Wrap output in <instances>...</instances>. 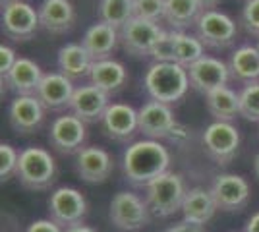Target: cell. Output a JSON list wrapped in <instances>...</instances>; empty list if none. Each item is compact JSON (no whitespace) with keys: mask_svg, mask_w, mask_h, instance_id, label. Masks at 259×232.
Returning <instances> with one entry per match:
<instances>
[{"mask_svg":"<svg viewBox=\"0 0 259 232\" xmlns=\"http://www.w3.org/2000/svg\"><path fill=\"white\" fill-rule=\"evenodd\" d=\"M170 153L161 142L155 140H140L128 145L122 157V170L130 184L147 186L155 178L168 172Z\"/></svg>","mask_w":259,"mask_h":232,"instance_id":"cell-1","label":"cell"},{"mask_svg":"<svg viewBox=\"0 0 259 232\" xmlns=\"http://www.w3.org/2000/svg\"><path fill=\"white\" fill-rule=\"evenodd\" d=\"M143 87L151 101H159L162 105H174L188 93L190 76L188 70L176 62H153L147 68L143 77Z\"/></svg>","mask_w":259,"mask_h":232,"instance_id":"cell-2","label":"cell"},{"mask_svg":"<svg viewBox=\"0 0 259 232\" xmlns=\"http://www.w3.org/2000/svg\"><path fill=\"white\" fill-rule=\"evenodd\" d=\"M186 192L188 190L184 188L182 176L168 170L145 186V201L153 215L166 219V217H172L174 213L182 211Z\"/></svg>","mask_w":259,"mask_h":232,"instance_id":"cell-3","label":"cell"},{"mask_svg":"<svg viewBox=\"0 0 259 232\" xmlns=\"http://www.w3.org/2000/svg\"><path fill=\"white\" fill-rule=\"evenodd\" d=\"M18 180L27 190H47L56 180V161L45 147H25L20 151Z\"/></svg>","mask_w":259,"mask_h":232,"instance_id":"cell-4","label":"cell"},{"mask_svg":"<svg viewBox=\"0 0 259 232\" xmlns=\"http://www.w3.org/2000/svg\"><path fill=\"white\" fill-rule=\"evenodd\" d=\"M140 132L145 135V140H170L176 142L178 135L186 137V130L174 118V112L168 105H162L159 101H147L140 111Z\"/></svg>","mask_w":259,"mask_h":232,"instance_id":"cell-5","label":"cell"},{"mask_svg":"<svg viewBox=\"0 0 259 232\" xmlns=\"http://www.w3.org/2000/svg\"><path fill=\"white\" fill-rule=\"evenodd\" d=\"M110 221L112 224L126 232H136L145 228L151 221V209L147 201L132 192H118L110 199Z\"/></svg>","mask_w":259,"mask_h":232,"instance_id":"cell-6","label":"cell"},{"mask_svg":"<svg viewBox=\"0 0 259 232\" xmlns=\"http://www.w3.org/2000/svg\"><path fill=\"white\" fill-rule=\"evenodd\" d=\"M195 31L207 49H215V51H225L236 43L238 39L236 22L228 14L217 8L205 10L199 16L195 23Z\"/></svg>","mask_w":259,"mask_h":232,"instance_id":"cell-7","label":"cell"},{"mask_svg":"<svg viewBox=\"0 0 259 232\" xmlns=\"http://www.w3.org/2000/svg\"><path fill=\"white\" fill-rule=\"evenodd\" d=\"M203 149L211 161L227 166L234 161L240 149V132L232 122H213L203 132Z\"/></svg>","mask_w":259,"mask_h":232,"instance_id":"cell-8","label":"cell"},{"mask_svg":"<svg viewBox=\"0 0 259 232\" xmlns=\"http://www.w3.org/2000/svg\"><path fill=\"white\" fill-rule=\"evenodd\" d=\"M164 29L157 22H147L141 18H132L120 29V43L128 55L136 58L151 56L157 41L162 37Z\"/></svg>","mask_w":259,"mask_h":232,"instance_id":"cell-9","label":"cell"},{"mask_svg":"<svg viewBox=\"0 0 259 232\" xmlns=\"http://www.w3.org/2000/svg\"><path fill=\"white\" fill-rule=\"evenodd\" d=\"M0 18H2V33L16 43L35 37L37 29L41 27L37 8H33L31 4L23 0L2 6Z\"/></svg>","mask_w":259,"mask_h":232,"instance_id":"cell-10","label":"cell"},{"mask_svg":"<svg viewBox=\"0 0 259 232\" xmlns=\"http://www.w3.org/2000/svg\"><path fill=\"white\" fill-rule=\"evenodd\" d=\"M87 140L85 122L79 120L76 114H62L56 116L49 130V142L51 147H54L58 153L74 155L83 149V144Z\"/></svg>","mask_w":259,"mask_h":232,"instance_id":"cell-11","label":"cell"},{"mask_svg":"<svg viewBox=\"0 0 259 232\" xmlns=\"http://www.w3.org/2000/svg\"><path fill=\"white\" fill-rule=\"evenodd\" d=\"M49 213L51 219L60 226H74L77 222L83 221L87 213V201L81 192L76 188H62L54 190L49 198Z\"/></svg>","mask_w":259,"mask_h":232,"instance_id":"cell-12","label":"cell"},{"mask_svg":"<svg viewBox=\"0 0 259 232\" xmlns=\"http://www.w3.org/2000/svg\"><path fill=\"white\" fill-rule=\"evenodd\" d=\"M211 194L217 203V209L225 213H238L249 201V184L240 174H219L213 180Z\"/></svg>","mask_w":259,"mask_h":232,"instance_id":"cell-13","label":"cell"},{"mask_svg":"<svg viewBox=\"0 0 259 232\" xmlns=\"http://www.w3.org/2000/svg\"><path fill=\"white\" fill-rule=\"evenodd\" d=\"M188 76H190V85L197 93L207 95L215 89L227 85L230 79V70L227 62H223L221 58L205 55L194 66L188 68Z\"/></svg>","mask_w":259,"mask_h":232,"instance_id":"cell-14","label":"cell"},{"mask_svg":"<svg viewBox=\"0 0 259 232\" xmlns=\"http://www.w3.org/2000/svg\"><path fill=\"white\" fill-rule=\"evenodd\" d=\"M103 132L112 142H130L136 132H140V116L138 111L126 103H110L103 120Z\"/></svg>","mask_w":259,"mask_h":232,"instance_id":"cell-15","label":"cell"},{"mask_svg":"<svg viewBox=\"0 0 259 232\" xmlns=\"http://www.w3.org/2000/svg\"><path fill=\"white\" fill-rule=\"evenodd\" d=\"M108 107H110V95L103 89L95 87L93 83H87L76 87L70 103V112L76 114L85 124H95L103 120Z\"/></svg>","mask_w":259,"mask_h":232,"instance_id":"cell-16","label":"cell"},{"mask_svg":"<svg viewBox=\"0 0 259 232\" xmlns=\"http://www.w3.org/2000/svg\"><path fill=\"white\" fill-rule=\"evenodd\" d=\"M43 103L35 95H25V97H16L8 105V122L12 130L20 135H29L35 133L45 120Z\"/></svg>","mask_w":259,"mask_h":232,"instance_id":"cell-17","label":"cell"},{"mask_svg":"<svg viewBox=\"0 0 259 232\" xmlns=\"http://www.w3.org/2000/svg\"><path fill=\"white\" fill-rule=\"evenodd\" d=\"M112 170H114L112 157L103 147L89 145V147H83L76 155V172L87 184H103V182H107L110 174H112Z\"/></svg>","mask_w":259,"mask_h":232,"instance_id":"cell-18","label":"cell"},{"mask_svg":"<svg viewBox=\"0 0 259 232\" xmlns=\"http://www.w3.org/2000/svg\"><path fill=\"white\" fill-rule=\"evenodd\" d=\"M43 76V70L37 62H33L31 58L20 56L14 68L8 72V76L2 77V85H6V89L12 91L16 97L37 95Z\"/></svg>","mask_w":259,"mask_h":232,"instance_id":"cell-19","label":"cell"},{"mask_svg":"<svg viewBox=\"0 0 259 232\" xmlns=\"http://www.w3.org/2000/svg\"><path fill=\"white\" fill-rule=\"evenodd\" d=\"M74 83L60 72L45 74L41 85L37 89V99L43 103L47 111H64L70 109V103L74 97Z\"/></svg>","mask_w":259,"mask_h":232,"instance_id":"cell-20","label":"cell"},{"mask_svg":"<svg viewBox=\"0 0 259 232\" xmlns=\"http://www.w3.org/2000/svg\"><path fill=\"white\" fill-rule=\"evenodd\" d=\"M37 12L41 27L51 35L68 33L76 23V8L72 0H43Z\"/></svg>","mask_w":259,"mask_h":232,"instance_id":"cell-21","label":"cell"},{"mask_svg":"<svg viewBox=\"0 0 259 232\" xmlns=\"http://www.w3.org/2000/svg\"><path fill=\"white\" fill-rule=\"evenodd\" d=\"M118 43H120V31L116 27H112V25H108L105 22L93 23L85 31L83 39H81V44L85 47L87 53L91 55L93 62L112 58Z\"/></svg>","mask_w":259,"mask_h":232,"instance_id":"cell-22","label":"cell"},{"mask_svg":"<svg viewBox=\"0 0 259 232\" xmlns=\"http://www.w3.org/2000/svg\"><path fill=\"white\" fill-rule=\"evenodd\" d=\"M126 81H128V70L124 68L122 62L114 60V58L93 62L91 72H89V83L103 89L108 95L120 91L126 85Z\"/></svg>","mask_w":259,"mask_h":232,"instance_id":"cell-23","label":"cell"},{"mask_svg":"<svg viewBox=\"0 0 259 232\" xmlns=\"http://www.w3.org/2000/svg\"><path fill=\"white\" fill-rule=\"evenodd\" d=\"M230 79L242 85L259 81V51L253 44H242L230 55L228 60Z\"/></svg>","mask_w":259,"mask_h":232,"instance_id":"cell-24","label":"cell"},{"mask_svg":"<svg viewBox=\"0 0 259 232\" xmlns=\"http://www.w3.org/2000/svg\"><path fill=\"white\" fill-rule=\"evenodd\" d=\"M58 70L60 74H64L68 79H81L89 77L91 66H93V58L87 53V49L81 43H66L58 51Z\"/></svg>","mask_w":259,"mask_h":232,"instance_id":"cell-25","label":"cell"},{"mask_svg":"<svg viewBox=\"0 0 259 232\" xmlns=\"http://www.w3.org/2000/svg\"><path fill=\"white\" fill-rule=\"evenodd\" d=\"M215 211H217V203L215 199H213L211 190L192 188L186 192V198H184V203H182V215L186 222L203 226L205 222H209L213 219Z\"/></svg>","mask_w":259,"mask_h":232,"instance_id":"cell-26","label":"cell"},{"mask_svg":"<svg viewBox=\"0 0 259 232\" xmlns=\"http://www.w3.org/2000/svg\"><path fill=\"white\" fill-rule=\"evenodd\" d=\"M203 8L197 0H164V22L174 31H186L197 23Z\"/></svg>","mask_w":259,"mask_h":232,"instance_id":"cell-27","label":"cell"},{"mask_svg":"<svg viewBox=\"0 0 259 232\" xmlns=\"http://www.w3.org/2000/svg\"><path fill=\"white\" fill-rule=\"evenodd\" d=\"M205 107L217 122H232L240 114V95L232 87H219L205 95Z\"/></svg>","mask_w":259,"mask_h":232,"instance_id":"cell-28","label":"cell"},{"mask_svg":"<svg viewBox=\"0 0 259 232\" xmlns=\"http://www.w3.org/2000/svg\"><path fill=\"white\" fill-rule=\"evenodd\" d=\"M174 31V29H172ZM205 56V44L197 35L188 31H174V60L186 70Z\"/></svg>","mask_w":259,"mask_h":232,"instance_id":"cell-29","label":"cell"},{"mask_svg":"<svg viewBox=\"0 0 259 232\" xmlns=\"http://www.w3.org/2000/svg\"><path fill=\"white\" fill-rule=\"evenodd\" d=\"M99 18L120 31L134 18V0H101Z\"/></svg>","mask_w":259,"mask_h":232,"instance_id":"cell-30","label":"cell"},{"mask_svg":"<svg viewBox=\"0 0 259 232\" xmlns=\"http://www.w3.org/2000/svg\"><path fill=\"white\" fill-rule=\"evenodd\" d=\"M240 116L249 122H259V81L240 89Z\"/></svg>","mask_w":259,"mask_h":232,"instance_id":"cell-31","label":"cell"},{"mask_svg":"<svg viewBox=\"0 0 259 232\" xmlns=\"http://www.w3.org/2000/svg\"><path fill=\"white\" fill-rule=\"evenodd\" d=\"M134 18L159 23L164 20V0H134Z\"/></svg>","mask_w":259,"mask_h":232,"instance_id":"cell-32","label":"cell"},{"mask_svg":"<svg viewBox=\"0 0 259 232\" xmlns=\"http://www.w3.org/2000/svg\"><path fill=\"white\" fill-rule=\"evenodd\" d=\"M18 163H20L18 149L10 144L0 145V178H2V182H8L18 172Z\"/></svg>","mask_w":259,"mask_h":232,"instance_id":"cell-33","label":"cell"},{"mask_svg":"<svg viewBox=\"0 0 259 232\" xmlns=\"http://www.w3.org/2000/svg\"><path fill=\"white\" fill-rule=\"evenodd\" d=\"M155 62H176L174 60V31H164L151 53Z\"/></svg>","mask_w":259,"mask_h":232,"instance_id":"cell-34","label":"cell"},{"mask_svg":"<svg viewBox=\"0 0 259 232\" xmlns=\"http://www.w3.org/2000/svg\"><path fill=\"white\" fill-rule=\"evenodd\" d=\"M242 25L249 35L259 37V0H246L242 8Z\"/></svg>","mask_w":259,"mask_h":232,"instance_id":"cell-35","label":"cell"},{"mask_svg":"<svg viewBox=\"0 0 259 232\" xmlns=\"http://www.w3.org/2000/svg\"><path fill=\"white\" fill-rule=\"evenodd\" d=\"M18 58L20 56L16 55V51L12 49V47H8V44H0V74H2V77L8 76V72H10L12 68H14V64L18 62Z\"/></svg>","mask_w":259,"mask_h":232,"instance_id":"cell-36","label":"cell"},{"mask_svg":"<svg viewBox=\"0 0 259 232\" xmlns=\"http://www.w3.org/2000/svg\"><path fill=\"white\" fill-rule=\"evenodd\" d=\"M25 232H64L60 224H56L53 219H39V221H33Z\"/></svg>","mask_w":259,"mask_h":232,"instance_id":"cell-37","label":"cell"},{"mask_svg":"<svg viewBox=\"0 0 259 232\" xmlns=\"http://www.w3.org/2000/svg\"><path fill=\"white\" fill-rule=\"evenodd\" d=\"M164 232H205L203 230V226H199V224H192V222H178V224H174L170 228H166Z\"/></svg>","mask_w":259,"mask_h":232,"instance_id":"cell-38","label":"cell"},{"mask_svg":"<svg viewBox=\"0 0 259 232\" xmlns=\"http://www.w3.org/2000/svg\"><path fill=\"white\" fill-rule=\"evenodd\" d=\"M244 232H259V211L257 213H253L251 217H249V221L246 222V228Z\"/></svg>","mask_w":259,"mask_h":232,"instance_id":"cell-39","label":"cell"},{"mask_svg":"<svg viewBox=\"0 0 259 232\" xmlns=\"http://www.w3.org/2000/svg\"><path fill=\"white\" fill-rule=\"evenodd\" d=\"M64 232H97L93 226H89V224H83V222H77L74 226H68L64 228Z\"/></svg>","mask_w":259,"mask_h":232,"instance_id":"cell-40","label":"cell"},{"mask_svg":"<svg viewBox=\"0 0 259 232\" xmlns=\"http://www.w3.org/2000/svg\"><path fill=\"white\" fill-rule=\"evenodd\" d=\"M197 2L201 4V8H203V10H215L217 4H219L221 0H197Z\"/></svg>","mask_w":259,"mask_h":232,"instance_id":"cell-41","label":"cell"},{"mask_svg":"<svg viewBox=\"0 0 259 232\" xmlns=\"http://www.w3.org/2000/svg\"><path fill=\"white\" fill-rule=\"evenodd\" d=\"M253 172H255V176L259 178V153L255 155V161H253Z\"/></svg>","mask_w":259,"mask_h":232,"instance_id":"cell-42","label":"cell"},{"mask_svg":"<svg viewBox=\"0 0 259 232\" xmlns=\"http://www.w3.org/2000/svg\"><path fill=\"white\" fill-rule=\"evenodd\" d=\"M12 2H18V0H0V4H2V6H6V4H12Z\"/></svg>","mask_w":259,"mask_h":232,"instance_id":"cell-43","label":"cell"},{"mask_svg":"<svg viewBox=\"0 0 259 232\" xmlns=\"http://www.w3.org/2000/svg\"><path fill=\"white\" fill-rule=\"evenodd\" d=\"M255 47H257V51H259V43H257V44H255Z\"/></svg>","mask_w":259,"mask_h":232,"instance_id":"cell-44","label":"cell"}]
</instances>
